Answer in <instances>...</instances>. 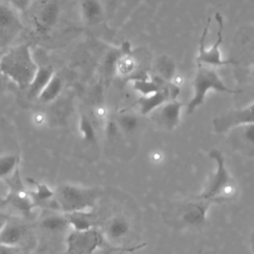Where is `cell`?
<instances>
[{
    "instance_id": "15",
    "label": "cell",
    "mask_w": 254,
    "mask_h": 254,
    "mask_svg": "<svg viewBox=\"0 0 254 254\" xmlns=\"http://www.w3.org/2000/svg\"><path fill=\"white\" fill-rule=\"evenodd\" d=\"M169 98V92L166 90L159 89L158 91L141 96L137 101L139 106V112L141 115H149L152 111L166 102Z\"/></svg>"
},
{
    "instance_id": "5",
    "label": "cell",
    "mask_w": 254,
    "mask_h": 254,
    "mask_svg": "<svg viewBox=\"0 0 254 254\" xmlns=\"http://www.w3.org/2000/svg\"><path fill=\"white\" fill-rule=\"evenodd\" d=\"M215 20L218 25L217 29V38L215 43L212 44L210 48H207L205 46V39L208 33V28H209V23H210V18H208L205 27L202 30V34L199 39V44H198V53L196 56V63L210 65V66H221V65H226L229 64H234L232 60H224L222 59L221 51H220V44L222 43V31H223V17L219 14H215Z\"/></svg>"
},
{
    "instance_id": "6",
    "label": "cell",
    "mask_w": 254,
    "mask_h": 254,
    "mask_svg": "<svg viewBox=\"0 0 254 254\" xmlns=\"http://www.w3.org/2000/svg\"><path fill=\"white\" fill-rule=\"evenodd\" d=\"M104 240L102 232L94 227L83 231L70 229L65 237L64 254H94Z\"/></svg>"
},
{
    "instance_id": "11",
    "label": "cell",
    "mask_w": 254,
    "mask_h": 254,
    "mask_svg": "<svg viewBox=\"0 0 254 254\" xmlns=\"http://www.w3.org/2000/svg\"><path fill=\"white\" fill-rule=\"evenodd\" d=\"M28 233L26 225L20 220L10 216L0 228V245L10 248H18Z\"/></svg>"
},
{
    "instance_id": "26",
    "label": "cell",
    "mask_w": 254,
    "mask_h": 254,
    "mask_svg": "<svg viewBox=\"0 0 254 254\" xmlns=\"http://www.w3.org/2000/svg\"><path fill=\"white\" fill-rule=\"evenodd\" d=\"M35 189L31 192L33 200H39V201H47L50 200L52 197H54L55 190H53L49 186L41 183L35 184Z\"/></svg>"
},
{
    "instance_id": "12",
    "label": "cell",
    "mask_w": 254,
    "mask_h": 254,
    "mask_svg": "<svg viewBox=\"0 0 254 254\" xmlns=\"http://www.w3.org/2000/svg\"><path fill=\"white\" fill-rule=\"evenodd\" d=\"M211 200L196 196V200L189 202L183 210V220L190 226H201L205 223Z\"/></svg>"
},
{
    "instance_id": "13",
    "label": "cell",
    "mask_w": 254,
    "mask_h": 254,
    "mask_svg": "<svg viewBox=\"0 0 254 254\" xmlns=\"http://www.w3.org/2000/svg\"><path fill=\"white\" fill-rule=\"evenodd\" d=\"M130 231L131 224L129 219L122 214H115L105 222L102 234L105 240L118 243L126 238Z\"/></svg>"
},
{
    "instance_id": "14",
    "label": "cell",
    "mask_w": 254,
    "mask_h": 254,
    "mask_svg": "<svg viewBox=\"0 0 254 254\" xmlns=\"http://www.w3.org/2000/svg\"><path fill=\"white\" fill-rule=\"evenodd\" d=\"M79 13L87 26H96L104 20V8L101 0H79Z\"/></svg>"
},
{
    "instance_id": "19",
    "label": "cell",
    "mask_w": 254,
    "mask_h": 254,
    "mask_svg": "<svg viewBox=\"0 0 254 254\" xmlns=\"http://www.w3.org/2000/svg\"><path fill=\"white\" fill-rule=\"evenodd\" d=\"M40 226L49 232L58 233L65 231L69 228L66 214L62 213H50L44 216L40 221Z\"/></svg>"
},
{
    "instance_id": "8",
    "label": "cell",
    "mask_w": 254,
    "mask_h": 254,
    "mask_svg": "<svg viewBox=\"0 0 254 254\" xmlns=\"http://www.w3.org/2000/svg\"><path fill=\"white\" fill-rule=\"evenodd\" d=\"M61 8L57 0H43L33 13V24L38 34L46 35L53 30L60 18Z\"/></svg>"
},
{
    "instance_id": "27",
    "label": "cell",
    "mask_w": 254,
    "mask_h": 254,
    "mask_svg": "<svg viewBox=\"0 0 254 254\" xmlns=\"http://www.w3.org/2000/svg\"><path fill=\"white\" fill-rule=\"evenodd\" d=\"M94 118L95 121L98 125L101 126V128L103 129L105 123L107 122V120L110 118L109 117V113H108V109L104 106V105H99L94 109Z\"/></svg>"
},
{
    "instance_id": "28",
    "label": "cell",
    "mask_w": 254,
    "mask_h": 254,
    "mask_svg": "<svg viewBox=\"0 0 254 254\" xmlns=\"http://www.w3.org/2000/svg\"><path fill=\"white\" fill-rule=\"evenodd\" d=\"M149 160L152 164H155V165H159L161 163L164 162L165 160V154L162 150L160 149H155L153 150L150 154H149Z\"/></svg>"
},
{
    "instance_id": "18",
    "label": "cell",
    "mask_w": 254,
    "mask_h": 254,
    "mask_svg": "<svg viewBox=\"0 0 254 254\" xmlns=\"http://www.w3.org/2000/svg\"><path fill=\"white\" fill-rule=\"evenodd\" d=\"M63 87L64 81L62 77L59 74L54 73L49 82L37 96V99L42 103H51L60 96L63 91Z\"/></svg>"
},
{
    "instance_id": "10",
    "label": "cell",
    "mask_w": 254,
    "mask_h": 254,
    "mask_svg": "<svg viewBox=\"0 0 254 254\" xmlns=\"http://www.w3.org/2000/svg\"><path fill=\"white\" fill-rule=\"evenodd\" d=\"M22 30L17 10L11 5L0 4V42L5 44L15 38Z\"/></svg>"
},
{
    "instance_id": "3",
    "label": "cell",
    "mask_w": 254,
    "mask_h": 254,
    "mask_svg": "<svg viewBox=\"0 0 254 254\" xmlns=\"http://www.w3.org/2000/svg\"><path fill=\"white\" fill-rule=\"evenodd\" d=\"M208 157L215 162V171L210 177L203 191L197 197L213 201L232 199L238 190L237 183L228 171L223 154L217 149H211Z\"/></svg>"
},
{
    "instance_id": "30",
    "label": "cell",
    "mask_w": 254,
    "mask_h": 254,
    "mask_svg": "<svg viewBox=\"0 0 254 254\" xmlns=\"http://www.w3.org/2000/svg\"><path fill=\"white\" fill-rule=\"evenodd\" d=\"M10 5L16 10H23L27 7L29 0H9Z\"/></svg>"
},
{
    "instance_id": "16",
    "label": "cell",
    "mask_w": 254,
    "mask_h": 254,
    "mask_svg": "<svg viewBox=\"0 0 254 254\" xmlns=\"http://www.w3.org/2000/svg\"><path fill=\"white\" fill-rule=\"evenodd\" d=\"M55 71L52 66L45 65V66H39L36 70V73L29 84L28 88V95L32 98H37L39 93L42 91V89L45 87V85L49 82L51 77L54 75Z\"/></svg>"
},
{
    "instance_id": "29",
    "label": "cell",
    "mask_w": 254,
    "mask_h": 254,
    "mask_svg": "<svg viewBox=\"0 0 254 254\" xmlns=\"http://www.w3.org/2000/svg\"><path fill=\"white\" fill-rule=\"evenodd\" d=\"M47 120H48L47 114L44 113V112L38 111V112H35V113L32 115V123H33L35 126H37V127H42V126H44V125L47 123Z\"/></svg>"
},
{
    "instance_id": "2",
    "label": "cell",
    "mask_w": 254,
    "mask_h": 254,
    "mask_svg": "<svg viewBox=\"0 0 254 254\" xmlns=\"http://www.w3.org/2000/svg\"><path fill=\"white\" fill-rule=\"evenodd\" d=\"M100 194V190L96 188L64 183L57 188L54 198L64 213H90L96 206Z\"/></svg>"
},
{
    "instance_id": "24",
    "label": "cell",
    "mask_w": 254,
    "mask_h": 254,
    "mask_svg": "<svg viewBox=\"0 0 254 254\" xmlns=\"http://www.w3.org/2000/svg\"><path fill=\"white\" fill-rule=\"evenodd\" d=\"M78 131L81 139L88 143H96V130L93 121L84 113H81L78 119Z\"/></svg>"
},
{
    "instance_id": "25",
    "label": "cell",
    "mask_w": 254,
    "mask_h": 254,
    "mask_svg": "<svg viewBox=\"0 0 254 254\" xmlns=\"http://www.w3.org/2000/svg\"><path fill=\"white\" fill-rule=\"evenodd\" d=\"M65 214L68 220L69 229L83 231L93 227L92 220L88 212H72Z\"/></svg>"
},
{
    "instance_id": "17",
    "label": "cell",
    "mask_w": 254,
    "mask_h": 254,
    "mask_svg": "<svg viewBox=\"0 0 254 254\" xmlns=\"http://www.w3.org/2000/svg\"><path fill=\"white\" fill-rule=\"evenodd\" d=\"M154 69L157 75L166 81H171L177 74V65L175 60L169 55L159 56L154 63Z\"/></svg>"
},
{
    "instance_id": "4",
    "label": "cell",
    "mask_w": 254,
    "mask_h": 254,
    "mask_svg": "<svg viewBox=\"0 0 254 254\" xmlns=\"http://www.w3.org/2000/svg\"><path fill=\"white\" fill-rule=\"evenodd\" d=\"M210 90L227 93L237 92L223 82L213 66L197 63L192 80V96L187 104V114H191L199 107Z\"/></svg>"
},
{
    "instance_id": "21",
    "label": "cell",
    "mask_w": 254,
    "mask_h": 254,
    "mask_svg": "<svg viewBox=\"0 0 254 254\" xmlns=\"http://www.w3.org/2000/svg\"><path fill=\"white\" fill-rule=\"evenodd\" d=\"M20 157L17 154L7 153L0 155V180L9 179L19 168Z\"/></svg>"
},
{
    "instance_id": "9",
    "label": "cell",
    "mask_w": 254,
    "mask_h": 254,
    "mask_svg": "<svg viewBox=\"0 0 254 254\" xmlns=\"http://www.w3.org/2000/svg\"><path fill=\"white\" fill-rule=\"evenodd\" d=\"M182 110L183 103L176 98H172L152 111L150 115L155 123H157L161 128L168 131H173L180 125Z\"/></svg>"
},
{
    "instance_id": "22",
    "label": "cell",
    "mask_w": 254,
    "mask_h": 254,
    "mask_svg": "<svg viewBox=\"0 0 254 254\" xmlns=\"http://www.w3.org/2000/svg\"><path fill=\"white\" fill-rule=\"evenodd\" d=\"M132 87L134 90L139 92L141 96L154 93L160 89V86L156 81L151 79L148 75L132 76L131 78Z\"/></svg>"
},
{
    "instance_id": "1",
    "label": "cell",
    "mask_w": 254,
    "mask_h": 254,
    "mask_svg": "<svg viewBox=\"0 0 254 254\" xmlns=\"http://www.w3.org/2000/svg\"><path fill=\"white\" fill-rule=\"evenodd\" d=\"M38 64L27 44L11 48L0 58V72L20 88H27L31 83Z\"/></svg>"
},
{
    "instance_id": "31",
    "label": "cell",
    "mask_w": 254,
    "mask_h": 254,
    "mask_svg": "<svg viewBox=\"0 0 254 254\" xmlns=\"http://www.w3.org/2000/svg\"><path fill=\"white\" fill-rule=\"evenodd\" d=\"M8 215L3 213V212H0V228L3 226V224L6 222V220L8 219Z\"/></svg>"
},
{
    "instance_id": "20",
    "label": "cell",
    "mask_w": 254,
    "mask_h": 254,
    "mask_svg": "<svg viewBox=\"0 0 254 254\" xmlns=\"http://www.w3.org/2000/svg\"><path fill=\"white\" fill-rule=\"evenodd\" d=\"M138 63L137 60L129 53L120 54L114 63L113 71L121 76V77H128L133 76L137 71Z\"/></svg>"
},
{
    "instance_id": "23",
    "label": "cell",
    "mask_w": 254,
    "mask_h": 254,
    "mask_svg": "<svg viewBox=\"0 0 254 254\" xmlns=\"http://www.w3.org/2000/svg\"><path fill=\"white\" fill-rule=\"evenodd\" d=\"M114 120L117 123L120 132H123L126 134L135 132L140 124L139 117L135 113L126 112V111L118 113Z\"/></svg>"
},
{
    "instance_id": "7",
    "label": "cell",
    "mask_w": 254,
    "mask_h": 254,
    "mask_svg": "<svg viewBox=\"0 0 254 254\" xmlns=\"http://www.w3.org/2000/svg\"><path fill=\"white\" fill-rule=\"evenodd\" d=\"M253 109L254 104L253 102H250L246 106L231 109L216 116L212 120L213 130L216 133H225L241 126L253 124Z\"/></svg>"
}]
</instances>
